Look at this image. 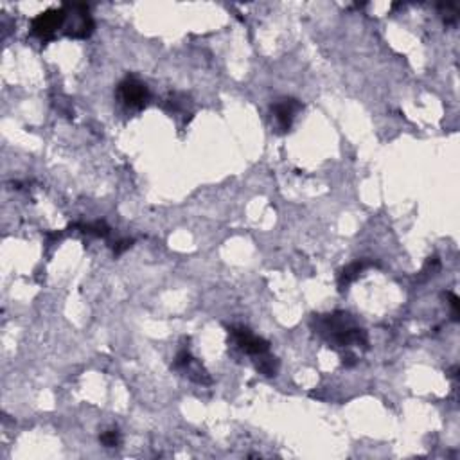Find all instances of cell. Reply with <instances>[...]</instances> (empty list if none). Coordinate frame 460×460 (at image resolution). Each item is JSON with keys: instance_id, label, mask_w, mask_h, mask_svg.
Here are the masks:
<instances>
[{"instance_id": "cell-5", "label": "cell", "mask_w": 460, "mask_h": 460, "mask_svg": "<svg viewBox=\"0 0 460 460\" xmlns=\"http://www.w3.org/2000/svg\"><path fill=\"white\" fill-rule=\"evenodd\" d=\"M230 334H232V338H234L239 349H243L245 353L253 354V356H261V354L268 353V341L259 336H253L246 327H232Z\"/></svg>"}, {"instance_id": "cell-1", "label": "cell", "mask_w": 460, "mask_h": 460, "mask_svg": "<svg viewBox=\"0 0 460 460\" xmlns=\"http://www.w3.org/2000/svg\"><path fill=\"white\" fill-rule=\"evenodd\" d=\"M317 322V333L324 334L333 344L341 347H351V345H367V334L363 329L354 326L351 314L347 313H333L326 317H319Z\"/></svg>"}, {"instance_id": "cell-4", "label": "cell", "mask_w": 460, "mask_h": 460, "mask_svg": "<svg viewBox=\"0 0 460 460\" xmlns=\"http://www.w3.org/2000/svg\"><path fill=\"white\" fill-rule=\"evenodd\" d=\"M119 97L123 103L130 108H142L146 106L150 101V92L144 83H141L135 77H126L119 84Z\"/></svg>"}, {"instance_id": "cell-9", "label": "cell", "mask_w": 460, "mask_h": 460, "mask_svg": "<svg viewBox=\"0 0 460 460\" xmlns=\"http://www.w3.org/2000/svg\"><path fill=\"white\" fill-rule=\"evenodd\" d=\"M80 229H83L84 234H92V236H106L110 232L106 225L103 221L96 223H87V225H80Z\"/></svg>"}, {"instance_id": "cell-6", "label": "cell", "mask_w": 460, "mask_h": 460, "mask_svg": "<svg viewBox=\"0 0 460 460\" xmlns=\"http://www.w3.org/2000/svg\"><path fill=\"white\" fill-rule=\"evenodd\" d=\"M300 110V103L297 99H292V97H286V99H280L279 103H275L273 106V114H275V119L279 123L280 130H290L293 123V117H295L297 111Z\"/></svg>"}, {"instance_id": "cell-2", "label": "cell", "mask_w": 460, "mask_h": 460, "mask_svg": "<svg viewBox=\"0 0 460 460\" xmlns=\"http://www.w3.org/2000/svg\"><path fill=\"white\" fill-rule=\"evenodd\" d=\"M63 9H65V22L62 31L70 38H89L94 33V20L90 16L89 6L65 4Z\"/></svg>"}, {"instance_id": "cell-8", "label": "cell", "mask_w": 460, "mask_h": 460, "mask_svg": "<svg viewBox=\"0 0 460 460\" xmlns=\"http://www.w3.org/2000/svg\"><path fill=\"white\" fill-rule=\"evenodd\" d=\"M277 368H279V363H277L275 358L266 356V353L259 356V361H257V371L261 372V374H265V376H275Z\"/></svg>"}, {"instance_id": "cell-7", "label": "cell", "mask_w": 460, "mask_h": 460, "mask_svg": "<svg viewBox=\"0 0 460 460\" xmlns=\"http://www.w3.org/2000/svg\"><path fill=\"white\" fill-rule=\"evenodd\" d=\"M367 266H368L367 261H358V263H354V265L347 266V268H345L344 272H341V275H340V290H344V288L347 286V284L353 283V280L356 279V277L360 275V273L363 272V270L367 268Z\"/></svg>"}, {"instance_id": "cell-3", "label": "cell", "mask_w": 460, "mask_h": 460, "mask_svg": "<svg viewBox=\"0 0 460 460\" xmlns=\"http://www.w3.org/2000/svg\"><path fill=\"white\" fill-rule=\"evenodd\" d=\"M63 22H65L63 6L60 9H49L45 13H40L33 20V33L42 40H53L58 29H63Z\"/></svg>"}, {"instance_id": "cell-10", "label": "cell", "mask_w": 460, "mask_h": 460, "mask_svg": "<svg viewBox=\"0 0 460 460\" xmlns=\"http://www.w3.org/2000/svg\"><path fill=\"white\" fill-rule=\"evenodd\" d=\"M101 442H103L106 448H115V446H119V442H121L119 432H115V429L104 432V434L101 435Z\"/></svg>"}]
</instances>
